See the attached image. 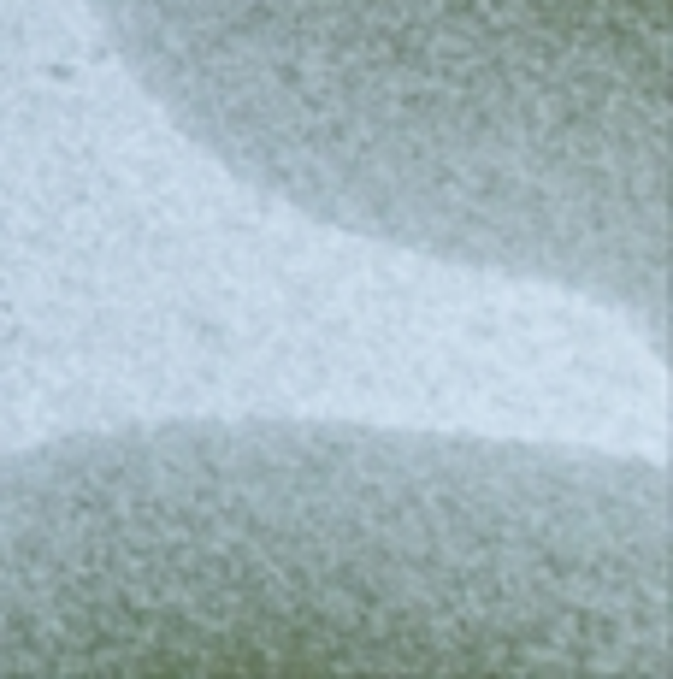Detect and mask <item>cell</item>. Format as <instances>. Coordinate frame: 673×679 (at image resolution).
Returning a JSON list of instances; mask_svg holds the SVG:
<instances>
[{
  "instance_id": "6da1fadb",
  "label": "cell",
  "mask_w": 673,
  "mask_h": 679,
  "mask_svg": "<svg viewBox=\"0 0 673 679\" xmlns=\"http://www.w3.org/2000/svg\"><path fill=\"white\" fill-rule=\"evenodd\" d=\"M673 667L644 461L361 425H148L0 461V674Z\"/></svg>"
},
{
  "instance_id": "7a4b0ae2",
  "label": "cell",
  "mask_w": 673,
  "mask_h": 679,
  "mask_svg": "<svg viewBox=\"0 0 673 679\" xmlns=\"http://www.w3.org/2000/svg\"><path fill=\"white\" fill-rule=\"evenodd\" d=\"M267 196L661 331L668 0H89Z\"/></svg>"
}]
</instances>
